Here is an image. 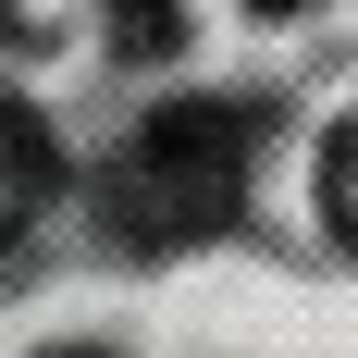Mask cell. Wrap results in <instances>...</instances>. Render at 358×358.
<instances>
[{
	"mask_svg": "<svg viewBox=\"0 0 358 358\" xmlns=\"http://www.w3.org/2000/svg\"><path fill=\"white\" fill-rule=\"evenodd\" d=\"M235 198H248V111H222V99L148 111L136 148L111 161V222L136 248H198L235 222Z\"/></svg>",
	"mask_w": 358,
	"mask_h": 358,
	"instance_id": "cell-1",
	"label": "cell"
},
{
	"mask_svg": "<svg viewBox=\"0 0 358 358\" xmlns=\"http://www.w3.org/2000/svg\"><path fill=\"white\" fill-rule=\"evenodd\" d=\"M50 198H62V148H50V124L0 87V235H25Z\"/></svg>",
	"mask_w": 358,
	"mask_h": 358,
	"instance_id": "cell-2",
	"label": "cell"
},
{
	"mask_svg": "<svg viewBox=\"0 0 358 358\" xmlns=\"http://www.w3.org/2000/svg\"><path fill=\"white\" fill-rule=\"evenodd\" d=\"M322 222H334V235L358 248V111H346V124L322 136Z\"/></svg>",
	"mask_w": 358,
	"mask_h": 358,
	"instance_id": "cell-3",
	"label": "cell"
},
{
	"mask_svg": "<svg viewBox=\"0 0 358 358\" xmlns=\"http://www.w3.org/2000/svg\"><path fill=\"white\" fill-rule=\"evenodd\" d=\"M124 13H136V25H148V13H173V0H124Z\"/></svg>",
	"mask_w": 358,
	"mask_h": 358,
	"instance_id": "cell-4",
	"label": "cell"
},
{
	"mask_svg": "<svg viewBox=\"0 0 358 358\" xmlns=\"http://www.w3.org/2000/svg\"><path fill=\"white\" fill-rule=\"evenodd\" d=\"M259 13H296V0H259Z\"/></svg>",
	"mask_w": 358,
	"mask_h": 358,
	"instance_id": "cell-5",
	"label": "cell"
},
{
	"mask_svg": "<svg viewBox=\"0 0 358 358\" xmlns=\"http://www.w3.org/2000/svg\"><path fill=\"white\" fill-rule=\"evenodd\" d=\"M62 358H99V346H62Z\"/></svg>",
	"mask_w": 358,
	"mask_h": 358,
	"instance_id": "cell-6",
	"label": "cell"
}]
</instances>
